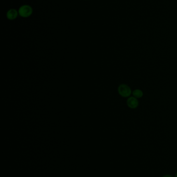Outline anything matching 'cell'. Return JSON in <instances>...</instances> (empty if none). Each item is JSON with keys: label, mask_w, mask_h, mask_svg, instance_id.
Returning a JSON list of instances; mask_svg holds the SVG:
<instances>
[{"label": "cell", "mask_w": 177, "mask_h": 177, "mask_svg": "<svg viewBox=\"0 0 177 177\" xmlns=\"http://www.w3.org/2000/svg\"><path fill=\"white\" fill-rule=\"evenodd\" d=\"M118 92L123 98H128L131 94V88L126 84H121L118 87Z\"/></svg>", "instance_id": "cell-2"}, {"label": "cell", "mask_w": 177, "mask_h": 177, "mask_svg": "<svg viewBox=\"0 0 177 177\" xmlns=\"http://www.w3.org/2000/svg\"><path fill=\"white\" fill-rule=\"evenodd\" d=\"M133 96L136 98H141L143 95V93L140 89H136L133 92Z\"/></svg>", "instance_id": "cell-5"}, {"label": "cell", "mask_w": 177, "mask_h": 177, "mask_svg": "<svg viewBox=\"0 0 177 177\" xmlns=\"http://www.w3.org/2000/svg\"><path fill=\"white\" fill-rule=\"evenodd\" d=\"M127 104L128 107L131 109H135L138 107L139 102L137 98H135L134 96H131L127 99Z\"/></svg>", "instance_id": "cell-4"}, {"label": "cell", "mask_w": 177, "mask_h": 177, "mask_svg": "<svg viewBox=\"0 0 177 177\" xmlns=\"http://www.w3.org/2000/svg\"><path fill=\"white\" fill-rule=\"evenodd\" d=\"M173 177V176H171V175H166L163 176V177Z\"/></svg>", "instance_id": "cell-6"}, {"label": "cell", "mask_w": 177, "mask_h": 177, "mask_svg": "<svg viewBox=\"0 0 177 177\" xmlns=\"http://www.w3.org/2000/svg\"><path fill=\"white\" fill-rule=\"evenodd\" d=\"M19 15L23 18H29L32 15L33 10L29 5L25 4L19 8Z\"/></svg>", "instance_id": "cell-1"}, {"label": "cell", "mask_w": 177, "mask_h": 177, "mask_svg": "<svg viewBox=\"0 0 177 177\" xmlns=\"http://www.w3.org/2000/svg\"><path fill=\"white\" fill-rule=\"evenodd\" d=\"M175 177H177V171L176 172V174H175Z\"/></svg>", "instance_id": "cell-7"}, {"label": "cell", "mask_w": 177, "mask_h": 177, "mask_svg": "<svg viewBox=\"0 0 177 177\" xmlns=\"http://www.w3.org/2000/svg\"><path fill=\"white\" fill-rule=\"evenodd\" d=\"M85 1H88V0H85Z\"/></svg>", "instance_id": "cell-8"}, {"label": "cell", "mask_w": 177, "mask_h": 177, "mask_svg": "<svg viewBox=\"0 0 177 177\" xmlns=\"http://www.w3.org/2000/svg\"><path fill=\"white\" fill-rule=\"evenodd\" d=\"M18 10L15 8H11L7 10L6 14V17L8 20L13 21L15 20L18 17Z\"/></svg>", "instance_id": "cell-3"}]
</instances>
